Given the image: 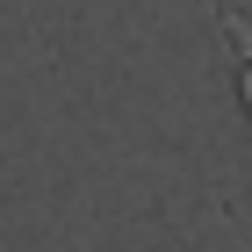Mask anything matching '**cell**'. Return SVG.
<instances>
[{
    "label": "cell",
    "mask_w": 252,
    "mask_h": 252,
    "mask_svg": "<svg viewBox=\"0 0 252 252\" xmlns=\"http://www.w3.org/2000/svg\"><path fill=\"white\" fill-rule=\"evenodd\" d=\"M209 7H216V36H223V51H231L238 101H245V116H252V15H245V7H231V0H209Z\"/></svg>",
    "instance_id": "cell-1"
}]
</instances>
